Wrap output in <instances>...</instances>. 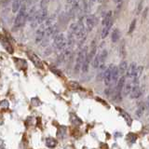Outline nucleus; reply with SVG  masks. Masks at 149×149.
I'll return each mask as SVG.
<instances>
[{
	"mask_svg": "<svg viewBox=\"0 0 149 149\" xmlns=\"http://www.w3.org/2000/svg\"><path fill=\"white\" fill-rule=\"evenodd\" d=\"M48 19V8H40L37 10L34 20L31 22V25L34 28H37Z\"/></svg>",
	"mask_w": 149,
	"mask_h": 149,
	"instance_id": "nucleus-1",
	"label": "nucleus"
},
{
	"mask_svg": "<svg viewBox=\"0 0 149 149\" xmlns=\"http://www.w3.org/2000/svg\"><path fill=\"white\" fill-rule=\"evenodd\" d=\"M54 46L58 50H64L68 45V39L65 38V36L62 33H58L53 38Z\"/></svg>",
	"mask_w": 149,
	"mask_h": 149,
	"instance_id": "nucleus-2",
	"label": "nucleus"
},
{
	"mask_svg": "<svg viewBox=\"0 0 149 149\" xmlns=\"http://www.w3.org/2000/svg\"><path fill=\"white\" fill-rule=\"evenodd\" d=\"M87 49H88V48L85 47V48L82 49L77 54V63H76V66H74V71H76V73H78L80 70H82V66H83L84 62H85V60L87 58V55H88Z\"/></svg>",
	"mask_w": 149,
	"mask_h": 149,
	"instance_id": "nucleus-3",
	"label": "nucleus"
},
{
	"mask_svg": "<svg viewBox=\"0 0 149 149\" xmlns=\"http://www.w3.org/2000/svg\"><path fill=\"white\" fill-rule=\"evenodd\" d=\"M133 80V88L132 90V92H130V98L132 99H137L140 96L142 95V91H141V88L139 87V81L138 79H132Z\"/></svg>",
	"mask_w": 149,
	"mask_h": 149,
	"instance_id": "nucleus-4",
	"label": "nucleus"
},
{
	"mask_svg": "<svg viewBox=\"0 0 149 149\" xmlns=\"http://www.w3.org/2000/svg\"><path fill=\"white\" fill-rule=\"evenodd\" d=\"M113 68L114 65L110 64L108 67L106 68L104 74V83L106 86H109L112 84V74H113Z\"/></svg>",
	"mask_w": 149,
	"mask_h": 149,
	"instance_id": "nucleus-5",
	"label": "nucleus"
},
{
	"mask_svg": "<svg viewBox=\"0 0 149 149\" xmlns=\"http://www.w3.org/2000/svg\"><path fill=\"white\" fill-rule=\"evenodd\" d=\"M96 24V17L94 15H88L86 18V27H87V31L91 32L92 29L94 28Z\"/></svg>",
	"mask_w": 149,
	"mask_h": 149,
	"instance_id": "nucleus-6",
	"label": "nucleus"
},
{
	"mask_svg": "<svg viewBox=\"0 0 149 149\" xmlns=\"http://www.w3.org/2000/svg\"><path fill=\"white\" fill-rule=\"evenodd\" d=\"M137 65L135 63H130L127 71V77L130 79H136V71H137Z\"/></svg>",
	"mask_w": 149,
	"mask_h": 149,
	"instance_id": "nucleus-7",
	"label": "nucleus"
},
{
	"mask_svg": "<svg viewBox=\"0 0 149 149\" xmlns=\"http://www.w3.org/2000/svg\"><path fill=\"white\" fill-rule=\"evenodd\" d=\"M28 56H29V58L31 59V61L33 63H34V64L36 65V67L38 68H43V66H42V62L40 61V59L37 57V56L34 53H28Z\"/></svg>",
	"mask_w": 149,
	"mask_h": 149,
	"instance_id": "nucleus-8",
	"label": "nucleus"
},
{
	"mask_svg": "<svg viewBox=\"0 0 149 149\" xmlns=\"http://www.w3.org/2000/svg\"><path fill=\"white\" fill-rule=\"evenodd\" d=\"M24 0H14L12 3V12L13 13H17L18 11H20V9L22 6Z\"/></svg>",
	"mask_w": 149,
	"mask_h": 149,
	"instance_id": "nucleus-9",
	"label": "nucleus"
},
{
	"mask_svg": "<svg viewBox=\"0 0 149 149\" xmlns=\"http://www.w3.org/2000/svg\"><path fill=\"white\" fill-rule=\"evenodd\" d=\"M116 109L118 110V112L120 113V115L124 118V119L126 120V122L128 123V125H129V126L132 125V118H130V116L127 113V112L124 111L123 109H121V108H118V107H116Z\"/></svg>",
	"mask_w": 149,
	"mask_h": 149,
	"instance_id": "nucleus-10",
	"label": "nucleus"
},
{
	"mask_svg": "<svg viewBox=\"0 0 149 149\" xmlns=\"http://www.w3.org/2000/svg\"><path fill=\"white\" fill-rule=\"evenodd\" d=\"M133 85H134V84H133L132 79V81H130V82H128V83L125 84L124 88H123V95L124 96H127V95L130 94V92H132V90L133 88Z\"/></svg>",
	"mask_w": 149,
	"mask_h": 149,
	"instance_id": "nucleus-11",
	"label": "nucleus"
},
{
	"mask_svg": "<svg viewBox=\"0 0 149 149\" xmlns=\"http://www.w3.org/2000/svg\"><path fill=\"white\" fill-rule=\"evenodd\" d=\"M128 63L126 62V61H122V62L120 63L119 66H118V70H119V74L121 77L124 76L125 74H127V71H128Z\"/></svg>",
	"mask_w": 149,
	"mask_h": 149,
	"instance_id": "nucleus-12",
	"label": "nucleus"
},
{
	"mask_svg": "<svg viewBox=\"0 0 149 149\" xmlns=\"http://www.w3.org/2000/svg\"><path fill=\"white\" fill-rule=\"evenodd\" d=\"M112 25H113V21H111L109 23L104 25V28H102V38H105V37L108 36Z\"/></svg>",
	"mask_w": 149,
	"mask_h": 149,
	"instance_id": "nucleus-13",
	"label": "nucleus"
},
{
	"mask_svg": "<svg viewBox=\"0 0 149 149\" xmlns=\"http://www.w3.org/2000/svg\"><path fill=\"white\" fill-rule=\"evenodd\" d=\"M119 37H120V31L118 29V28H116V29H114V31L112 32L111 40H112L113 43H116V42L118 41Z\"/></svg>",
	"mask_w": 149,
	"mask_h": 149,
	"instance_id": "nucleus-14",
	"label": "nucleus"
},
{
	"mask_svg": "<svg viewBox=\"0 0 149 149\" xmlns=\"http://www.w3.org/2000/svg\"><path fill=\"white\" fill-rule=\"evenodd\" d=\"M118 76H119V70L118 67L114 65L113 68V74H112V84H115L116 81H118Z\"/></svg>",
	"mask_w": 149,
	"mask_h": 149,
	"instance_id": "nucleus-15",
	"label": "nucleus"
},
{
	"mask_svg": "<svg viewBox=\"0 0 149 149\" xmlns=\"http://www.w3.org/2000/svg\"><path fill=\"white\" fill-rule=\"evenodd\" d=\"M2 45H3V47L5 49H6L9 53H12L13 52V48L10 46V44H9V42L7 40V39H5V37L4 36H2Z\"/></svg>",
	"mask_w": 149,
	"mask_h": 149,
	"instance_id": "nucleus-16",
	"label": "nucleus"
},
{
	"mask_svg": "<svg viewBox=\"0 0 149 149\" xmlns=\"http://www.w3.org/2000/svg\"><path fill=\"white\" fill-rule=\"evenodd\" d=\"M46 146L48 147H50V148H53L57 146V141L52 138V137H49L46 139Z\"/></svg>",
	"mask_w": 149,
	"mask_h": 149,
	"instance_id": "nucleus-17",
	"label": "nucleus"
},
{
	"mask_svg": "<svg viewBox=\"0 0 149 149\" xmlns=\"http://www.w3.org/2000/svg\"><path fill=\"white\" fill-rule=\"evenodd\" d=\"M144 110H146V105H144L143 102H141V104H139L137 110H136V116H138V118H142V116L144 113Z\"/></svg>",
	"mask_w": 149,
	"mask_h": 149,
	"instance_id": "nucleus-18",
	"label": "nucleus"
},
{
	"mask_svg": "<svg viewBox=\"0 0 149 149\" xmlns=\"http://www.w3.org/2000/svg\"><path fill=\"white\" fill-rule=\"evenodd\" d=\"M100 57V61H101V66L102 65H104V63H105V60L107 58V51L105 49H102L101 52L98 54ZM100 66V67H101Z\"/></svg>",
	"mask_w": 149,
	"mask_h": 149,
	"instance_id": "nucleus-19",
	"label": "nucleus"
},
{
	"mask_svg": "<svg viewBox=\"0 0 149 149\" xmlns=\"http://www.w3.org/2000/svg\"><path fill=\"white\" fill-rule=\"evenodd\" d=\"M112 21V11H108L105 13V15L104 16V20H102V25H105L107 23H109Z\"/></svg>",
	"mask_w": 149,
	"mask_h": 149,
	"instance_id": "nucleus-20",
	"label": "nucleus"
},
{
	"mask_svg": "<svg viewBox=\"0 0 149 149\" xmlns=\"http://www.w3.org/2000/svg\"><path fill=\"white\" fill-rule=\"evenodd\" d=\"M92 65L94 68H100L101 66V61H100V57L99 55H96L92 60Z\"/></svg>",
	"mask_w": 149,
	"mask_h": 149,
	"instance_id": "nucleus-21",
	"label": "nucleus"
},
{
	"mask_svg": "<svg viewBox=\"0 0 149 149\" xmlns=\"http://www.w3.org/2000/svg\"><path fill=\"white\" fill-rule=\"evenodd\" d=\"M127 141L129 142V143H133L135 141H136V139H137V136H136V134H134V133H129L128 135H127Z\"/></svg>",
	"mask_w": 149,
	"mask_h": 149,
	"instance_id": "nucleus-22",
	"label": "nucleus"
},
{
	"mask_svg": "<svg viewBox=\"0 0 149 149\" xmlns=\"http://www.w3.org/2000/svg\"><path fill=\"white\" fill-rule=\"evenodd\" d=\"M71 120H72V123L74 124L76 126L81 125V123H82V121L79 119L76 115H73V114H71Z\"/></svg>",
	"mask_w": 149,
	"mask_h": 149,
	"instance_id": "nucleus-23",
	"label": "nucleus"
},
{
	"mask_svg": "<svg viewBox=\"0 0 149 149\" xmlns=\"http://www.w3.org/2000/svg\"><path fill=\"white\" fill-rule=\"evenodd\" d=\"M57 134H58V136L61 139L63 138L65 136V134H66V128H65V127H60L59 130H58Z\"/></svg>",
	"mask_w": 149,
	"mask_h": 149,
	"instance_id": "nucleus-24",
	"label": "nucleus"
},
{
	"mask_svg": "<svg viewBox=\"0 0 149 149\" xmlns=\"http://www.w3.org/2000/svg\"><path fill=\"white\" fill-rule=\"evenodd\" d=\"M135 26H136V20H132V22H130V25L129 34H132V32L135 29Z\"/></svg>",
	"mask_w": 149,
	"mask_h": 149,
	"instance_id": "nucleus-25",
	"label": "nucleus"
},
{
	"mask_svg": "<svg viewBox=\"0 0 149 149\" xmlns=\"http://www.w3.org/2000/svg\"><path fill=\"white\" fill-rule=\"evenodd\" d=\"M49 2V0H41L40 8H48Z\"/></svg>",
	"mask_w": 149,
	"mask_h": 149,
	"instance_id": "nucleus-26",
	"label": "nucleus"
},
{
	"mask_svg": "<svg viewBox=\"0 0 149 149\" xmlns=\"http://www.w3.org/2000/svg\"><path fill=\"white\" fill-rule=\"evenodd\" d=\"M69 86L71 88H73V90H76V88H80L78 85V83L77 82H74V81H71V82H69Z\"/></svg>",
	"mask_w": 149,
	"mask_h": 149,
	"instance_id": "nucleus-27",
	"label": "nucleus"
},
{
	"mask_svg": "<svg viewBox=\"0 0 149 149\" xmlns=\"http://www.w3.org/2000/svg\"><path fill=\"white\" fill-rule=\"evenodd\" d=\"M143 69V66H138V67H137V71H136V79H138V78L140 77V76L142 74Z\"/></svg>",
	"mask_w": 149,
	"mask_h": 149,
	"instance_id": "nucleus-28",
	"label": "nucleus"
},
{
	"mask_svg": "<svg viewBox=\"0 0 149 149\" xmlns=\"http://www.w3.org/2000/svg\"><path fill=\"white\" fill-rule=\"evenodd\" d=\"M143 9V1H141L138 5V9H137V14H140V12L142 11Z\"/></svg>",
	"mask_w": 149,
	"mask_h": 149,
	"instance_id": "nucleus-29",
	"label": "nucleus"
},
{
	"mask_svg": "<svg viewBox=\"0 0 149 149\" xmlns=\"http://www.w3.org/2000/svg\"><path fill=\"white\" fill-rule=\"evenodd\" d=\"M8 101H2L1 107H8Z\"/></svg>",
	"mask_w": 149,
	"mask_h": 149,
	"instance_id": "nucleus-30",
	"label": "nucleus"
},
{
	"mask_svg": "<svg viewBox=\"0 0 149 149\" xmlns=\"http://www.w3.org/2000/svg\"><path fill=\"white\" fill-rule=\"evenodd\" d=\"M52 71H53V72H55V74H57L58 76H61V77L63 76V74H62V72H61V71H59V70H57V69L53 68V69H52Z\"/></svg>",
	"mask_w": 149,
	"mask_h": 149,
	"instance_id": "nucleus-31",
	"label": "nucleus"
},
{
	"mask_svg": "<svg viewBox=\"0 0 149 149\" xmlns=\"http://www.w3.org/2000/svg\"><path fill=\"white\" fill-rule=\"evenodd\" d=\"M146 105H147V109H149V96H148V99H147V104H146Z\"/></svg>",
	"mask_w": 149,
	"mask_h": 149,
	"instance_id": "nucleus-32",
	"label": "nucleus"
},
{
	"mask_svg": "<svg viewBox=\"0 0 149 149\" xmlns=\"http://www.w3.org/2000/svg\"><path fill=\"white\" fill-rule=\"evenodd\" d=\"M120 1V0H115V2H116V3H118Z\"/></svg>",
	"mask_w": 149,
	"mask_h": 149,
	"instance_id": "nucleus-33",
	"label": "nucleus"
}]
</instances>
